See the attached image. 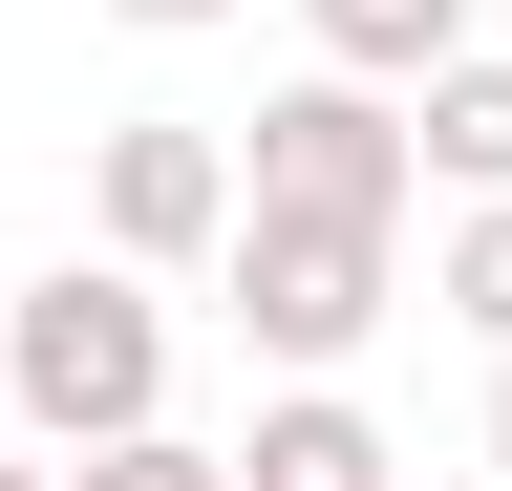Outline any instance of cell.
Wrapping results in <instances>:
<instances>
[{"label":"cell","instance_id":"cell-1","mask_svg":"<svg viewBox=\"0 0 512 491\" xmlns=\"http://www.w3.org/2000/svg\"><path fill=\"white\" fill-rule=\"evenodd\" d=\"M0 406H22V449H107V427L171 406V299L150 257H64L0 299Z\"/></svg>","mask_w":512,"mask_h":491},{"label":"cell","instance_id":"cell-2","mask_svg":"<svg viewBox=\"0 0 512 491\" xmlns=\"http://www.w3.org/2000/svg\"><path fill=\"white\" fill-rule=\"evenodd\" d=\"M214 299H235V342L278 363V385H342L384 342V299H406V214H235Z\"/></svg>","mask_w":512,"mask_h":491},{"label":"cell","instance_id":"cell-3","mask_svg":"<svg viewBox=\"0 0 512 491\" xmlns=\"http://www.w3.org/2000/svg\"><path fill=\"white\" fill-rule=\"evenodd\" d=\"M406 193H427L406 86H363V65H299V86L235 129V214H406Z\"/></svg>","mask_w":512,"mask_h":491},{"label":"cell","instance_id":"cell-4","mask_svg":"<svg viewBox=\"0 0 512 491\" xmlns=\"http://www.w3.org/2000/svg\"><path fill=\"white\" fill-rule=\"evenodd\" d=\"M86 235L150 257V278H214V235H235V129H192V107L107 129V150H86Z\"/></svg>","mask_w":512,"mask_h":491},{"label":"cell","instance_id":"cell-5","mask_svg":"<svg viewBox=\"0 0 512 491\" xmlns=\"http://www.w3.org/2000/svg\"><path fill=\"white\" fill-rule=\"evenodd\" d=\"M406 150H427V193H512V43H448L406 86Z\"/></svg>","mask_w":512,"mask_h":491},{"label":"cell","instance_id":"cell-6","mask_svg":"<svg viewBox=\"0 0 512 491\" xmlns=\"http://www.w3.org/2000/svg\"><path fill=\"white\" fill-rule=\"evenodd\" d=\"M384 470H406V449H384L342 385H278V406L235 427V491H384Z\"/></svg>","mask_w":512,"mask_h":491},{"label":"cell","instance_id":"cell-7","mask_svg":"<svg viewBox=\"0 0 512 491\" xmlns=\"http://www.w3.org/2000/svg\"><path fill=\"white\" fill-rule=\"evenodd\" d=\"M470 22H491V0H299V43H320V65H363V86H427Z\"/></svg>","mask_w":512,"mask_h":491},{"label":"cell","instance_id":"cell-8","mask_svg":"<svg viewBox=\"0 0 512 491\" xmlns=\"http://www.w3.org/2000/svg\"><path fill=\"white\" fill-rule=\"evenodd\" d=\"M427 299H448V321H470V342L512 363V193H470V214H448V257H427Z\"/></svg>","mask_w":512,"mask_h":491},{"label":"cell","instance_id":"cell-9","mask_svg":"<svg viewBox=\"0 0 512 491\" xmlns=\"http://www.w3.org/2000/svg\"><path fill=\"white\" fill-rule=\"evenodd\" d=\"M64 491H235V449H192V427H107V449H64Z\"/></svg>","mask_w":512,"mask_h":491},{"label":"cell","instance_id":"cell-10","mask_svg":"<svg viewBox=\"0 0 512 491\" xmlns=\"http://www.w3.org/2000/svg\"><path fill=\"white\" fill-rule=\"evenodd\" d=\"M107 22H150V43H214V22H256V0H107Z\"/></svg>","mask_w":512,"mask_h":491},{"label":"cell","instance_id":"cell-11","mask_svg":"<svg viewBox=\"0 0 512 491\" xmlns=\"http://www.w3.org/2000/svg\"><path fill=\"white\" fill-rule=\"evenodd\" d=\"M491 491H512V363H491Z\"/></svg>","mask_w":512,"mask_h":491},{"label":"cell","instance_id":"cell-12","mask_svg":"<svg viewBox=\"0 0 512 491\" xmlns=\"http://www.w3.org/2000/svg\"><path fill=\"white\" fill-rule=\"evenodd\" d=\"M0 491H64V470H22V427H0Z\"/></svg>","mask_w":512,"mask_h":491},{"label":"cell","instance_id":"cell-13","mask_svg":"<svg viewBox=\"0 0 512 491\" xmlns=\"http://www.w3.org/2000/svg\"><path fill=\"white\" fill-rule=\"evenodd\" d=\"M384 491H427V470H384Z\"/></svg>","mask_w":512,"mask_h":491},{"label":"cell","instance_id":"cell-14","mask_svg":"<svg viewBox=\"0 0 512 491\" xmlns=\"http://www.w3.org/2000/svg\"><path fill=\"white\" fill-rule=\"evenodd\" d=\"M0 427H22V406H0Z\"/></svg>","mask_w":512,"mask_h":491}]
</instances>
